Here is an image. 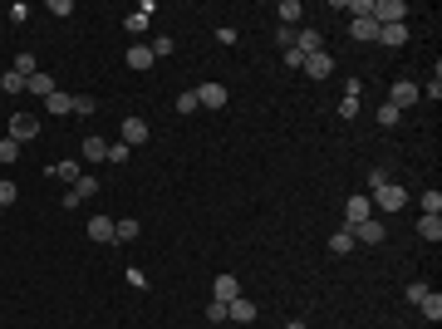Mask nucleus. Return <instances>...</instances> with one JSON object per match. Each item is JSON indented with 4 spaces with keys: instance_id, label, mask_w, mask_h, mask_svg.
<instances>
[{
    "instance_id": "1",
    "label": "nucleus",
    "mask_w": 442,
    "mask_h": 329,
    "mask_svg": "<svg viewBox=\"0 0 442 329\" xmlns=\"http://www.w3.org/2000/svg\"><path fill=\"white\" fill-rule=\"evenodd\" d=\"M369 202H373V211H398V206L408 202V192H403L398 182H383V187L369 192Z\"/></svg>"
},
{
    "instance_id": "2",
    "label": "nucleus",
    "mask_w": 442,
    "mask_h": 329,
    "mask_svg": "<svg viewBox=\"0 0 442 329\" xmlns=\"http://www.w3.org/2000/svg\"><path fill=\"white\" fill-rule=\"evenodd\" d=\"M408 0H373V25H403Z\"/></svg>"
},
{
    "instance_id": "3",
    "label": "nucleus",
    "mask_w": 442,
    "mask_h": 329,
    "mask_svg": "<svg viewBox=\"0 0 442 329\" xmlns=\"http://www.w3.org/2000/svg\"><path fill=\"white\" fill-rule=\"evenodd\" d=\"M6 138H15L20 148H25V143H35V138H39V118H35V114H15V118H10V133H6Z\"/></svg>"
},
{
    "instance_id": "4",
    "label": "nucleus",
    "mask_w": 442,
    "mask_h": 329,
    "mask_svg": "<svg viewBox=\"0 0 442 329\" xmlns=\"http://www.w3.org/2000/svg\"><path fill=\"white\" fill-rule=\"evenodd\" d=\"M369 216H373V202L369 197H349L344 202V231H354L359 222H369Z\"/></svg>"
},
{
    "instance_id": "5",
    "label": "nucleus",
    "mask_w": 442,
    "mask_h": 329,
    "mask_svg": "<svg viewBox=\"0 0 442 329\" xmlns=\"http://www.w3.org/2000/svg\"><path fill=\"white\" fill-rule=\"evenodd\" d=\"M349 236H354V246H378V241H383V222H378V216H369V222H359Z\"/></svg>"
},
{
    "instance_id": "6",
    "label": "nucleus",
    "mask_w": 442,
    "mask_h": 329,
    "mask_svg": "<svg viewBox=\"0 0 442 329\" xmlns=\"http://www.w3.org/2000/svg\"><path fill=\"white\" fill-rule=\"evenodd\" d=\"M418 98H423V89H418V84H408V79H398V84L389 89V103L398 108V114H403L408 103H418Z\"/></svg>"
},
{
    "instance_id": "7",
    "label": "nucleus",
    "mask_w": 442,
    "mask_h": 329,
    "mask_svg": "<svg viewBox=\"0 0 442 329\" xmlns=\"http://www.w3.org/2000/svg\"><path fill=\"white\" fill-rule=\"evenodd\" d=\"M118 138H123L128 148H138V143H148V138H152V128H148L143 118H123V123H118Z\"/></svg>"
},
{
    "instance_id": "8",
    "label": "nucleus",
    "mask_w": 442,
    "mask_h": 329,
    "mask_svg": "<svg viewBox=\"0 0 442 329\" xmlns=\"http://www.w3.org/2000/svg\"><path fill=\"white\" fill-rule=\"evenodd\" d=\"M310 79H329V74H335V60H329V54L319 49V54H305V64H300Z\"/></svg>"
},
{
    "instance_id": "9",
    "label": "nucleus",
    "mask_w": 442,
    "mask_h": 329,
    "mask_svg": "<svg viewBox=\"0 0 442 329\" xmlns=\"http://www.w3.org/2000/svg\"><path fill=\"white\" fill-rule=\"evenodd\" d=\"M227 319H231V324H251V319H256V300H246V295L227 300Z\"/></svg>"
},
{
    "instance_id": "10",
    "label": "nucleus",
    "mask_w": 442,
    "mask_h": 329,
    "mask_svg": "<svg viewBox=\"0 0 442 329\" xmlns=\"http://www.w3.org/2000/svg\"><path fill=\"white\" fill-rule=\"evenodd\" d=\"M227 98H231L227 84H202V89H197V103H202V108H227Z\"/></svg>"
},
{
    "instance_id": "11",
    "label": "nucleus",
    "mask_w": 442,
    "mask_h": 329,
    "mask_svg": "<svg viewBox=\"0 0 442 329\" xmlns=\"http://www.w3.org/2000/svg\"><path fill=\"white\" fill-rule=\"evenodd\" d=\"M359 94H364L359 79H349V84H344V98H339V118H359V103H364Z\"/></svg>"
},
{
    "instance_id": "12",
    "label": "nucleus",
    "mask_w": 442,
    "mask_h": 329,
    "mask_svg": "<svg viewBox=\"0 0 442 329\" xmlns=\"http://www.w3.org/2000/svg\"><path fill=\"white\" fill-rule=\"evenodd\" d=\"M236 295H241L236 276H216V281H211V300H221V305H227V300H236Z\"/></svg>"
},
{
    "instance_id": "13",
    "label": "nucleus",
    "mask_w": 442,
    "mask_h": 329,
    "mask_svg": "<svg viewBox=\"0 0 442 329\" xmlns=\"http://www.w3.org/2000/svg\"><path fill=\"white\" fill-rule=\"evenodd\" d=\"M418 236L437 246V241H442V216H432V211H423V216H418Z\"/></svg>"
},
{
    "instance_id": "14",
    "label": "nucleus",
    "mask_w": 442,
    "mask_h": 329,
    "mask_svg": "<svg viewBox=\"0 0 442 329\" xmlns=\"http://www.w3.org/2000/svg\"><path fill=\"white\" fill-rule=\"evenodd\" d=\"M378 44L403 49V44H408V25H378Z\"/></svg>"
},
{
    "instance_id": "15",
    "label": "nucleus",
    "mask_w": 442,
    "mask_h": 329,
    "mask_svg": "<svg viewBox=\"0 0 442 329\" xmlns=\"http://www.w3.org/2000/svg\"><path fill=\"white\" fill-rule=\"evenodd\" d=\"M128 69H152V49H148L143 39L128 44Z\"/></svg>"
},
{
    "instance_id": "16",
    "label": "nucleus",
    "mask_w": 442,
    "mask_h": 329,
    "mask_svg": "<svg viewBox=\"0 0 442 329\" xmlns=\"http://www.w3.org/2000/svg\"><path fill=\"white\" fill-rule=\"evenodd\" d=\"M89 241H114V216H89Z\"/></svg>"
},
{
    "instance_id": "17",
    "label": "nucleus",
    "mask_w": 442,
    "mask_h": 329,
    "mask_svg": "<svg viewBox=\"0 0 442 329\" xmlns=\"http://www.w3.org/2000/svg\"><path fill=\"white\" fill-rule=\"evenodd\" d=\"M25 94H39V98H49V94H54V79H49L44 69H35V74L25 79Z\"/></svg>"
},
{
    "instance_id": "18",
    "label": "nucleus",
    "mask_w": 442,
    "mask_h": 329,
    "mask_svg": "<svg viewBox=\"0 0 442 329\" xmlns=\"http://www.w3.org/2000/svg\"><path fill=\"white\" fill-rule=\"evenodd\" d=\"M44 108H49L54 118H64V114H74V98H69V94H60V89H54V94L44 98Z\"/></svg>"
},
{
    "instance_id": "19",
    "label": "nucleus",
    "mask_w": 442,
    "mask_h": 329,
    "mask_svg": "<svg viewBox=\"0 0 442 329\" xmlns=\"http://www.w3.org/2000/svg\"><path fill=\"white\" fill-rule=\"evenodd\" d=\"M295 49H300V54H319V49H324L319 30H300V35H295Z\"/></svg>"
},
{
    "instance_id": "20",
    "label": "nucleus",
    "mask_w": 442,
    "mask_h": 329,
    "mask_svg": "<svg viewBox=\"0 0 442 329\" xmlns=\"http://www.w3.org/2000/svg\"><path fill=\"white\" fill-rule=\"evenodd\" d=\"M138 222H133V216H118V222H114V241H138Z\"/></svg>"
},
{
    "instance_id": "21",
    "label": "nucleus",
    "mask_w": 442,
    "mask_h": 329,
    "mask_svg": "<svg viewBox=\"0 0 442 329\" xmlns=\"http://www.w3.org/2000/svg\"><path fill=\"white\" fill-rule=\"evenodd\" d=\"M49 177H60V182H69V187H74L84 172H79V162H54V168H49Z\"/></svg>"
},
{
    "instance_id": "22",
    "label": "nucleus",
    "mask_w": 442,
    "mask_h": 329,
    "mask_svg": "<svg viewBox=\"0 0 442 329\" xmlns=\"http://www.w3.org/2000/svg\"><path fill=\"white\" fill-rule=\"evenodd\" d=\"M418 310H423V314H427V319L437 324V319H442V295H437V290H427V295L418 300Z\"/></svg>"
},
{
    "instance_id": "23",
    "label": "nucleus",
    "mask_w": 442,
    "mask_h": 329,
    "mask_svg": "<svg viewBox=\"0 0 442 329\" xmlns=\"http://www.w3.org/2000/svg\"><path fill=\"white\" fill-rule=\"evenodd\" d=\"M275 15H281V25L290 30V25H295V20L305 15V10H300V0H281V6H275Z\"/></svg>"
},
{
    "instance_id": "24",
    "label": "nucleus",
    "mask_w": 442,
    "mask_h": 329,
    "mask_svg": "<svg viewBox=\"0 0 442 329\" xmlns=\"http://www.w3.org/2000/svg\"><path fill=\"white\" fill-rule=\"evenodd\" d=\"M128 157H133V148H128V143L118 138V143H108V157H103V162H114V168H123Z\"/></svg>"
},
{
    "instance_id": "25",
    "label": "nucleus",
    "mask_w": 442,
    "mask_h": 329,
    "mask_svg": "<svg viewBox=\"0 0 442 329\" xmlns=\"http://www.w3.org/2000/svg\"><path fill=\"white\" fill-rule=\"evenodd\" d=\"M354 251V236L349 231H335V236H329V256H349Z\"/></svg>"
},
{
    "instance_id": "26",
    "label": "nucleus",
    "mask_w": 442,
    "mask_h": 329,
    "mask_svg": "<svg viewBox=\"0 0 442 329\" xmlns=\"http://www.w3.org/2000/svg\"><path fill=\"white\" fill-rule=\"evenodd\" d=\"M349 35H354V39H378V25H373V15H369V20H354V25H349Z\"/></svg>"
},
{
    "instance_id": "27",
    "label": "nucleus",
    "mask_w": 442,
    "mask_h": 329,
    "mask_svg": "<svg viewBox=\"0 0 442 329\" xmlns=\"http://www.w3.org/2000/svg\"><path fill=\"white\" fill-rule=\"evenodd\" d=\"M84 157H89V162H103V157H108V143H103V138H84Z\"/></svg>"
},
{
    "instance_id": "28",
    "label": "nucleus",
    "mask_w": 442,
    "mask_h": 329,
    "mask_svg": "<svg viewBox=\"0 0 442 329\" xmlns=\"http://www.w3.org/2000/svg\"><path fill=\"white\" fill-rule=\"evenodd\" d=\"M15 157H20V143L15 138H0V168H10Z\"/></svg>"
},
{
    "instance_id": "29",
    "label": "nucleus",
    "mask_w": 442,
    "mask_h": 329,
    "mask_svg": "<svg viewBox=\"0 0 442 329\" xmlns=\"http://www.w3.org/2000/svg\"><path fill=\"white\" fill-rule=\"evenodd\" d=\"M94 108H98V98H94V94H74V114H79V118H89Z\"/></svg>"
},
{
    "instance_id": "30",
    "label": "nucleus",
    "mask_w": 442,
    "mask_h": 329,
    "mask_svg": "<svg viewBox=\"0 0 442 329\" xmlns=\"http://www.w3.org/2000/svg\"><path fill=\"white\" fill-rule=\"evenodd\" d=\"M0 89H6V94H25V79L15 69H6V74H0Z\"/></svg>"
},
{
    "instance_id": "31",
    "label": "nucleus",
    "mask_w": 442,
    "mask_h": 329,
    "mask_svg": "<svg viewBox=\"0 0 442 329\" xmlns=\"http://www.w3.org/2000/svg\"><path fill=\"white\" fill-rule=\"evenodd\" d=\"M15 197H20V187L10 177H0V206H15Z\"/></svg>"
},
{
    "instance_id": "32",
    "label": "nucleus",
    "mask_w": 442,
    "mask_h": 329,
    "mask_svg": "<svg viewBox=\"0 0 442 329\" xmlns=\"http://www.w3.org/2000/svg\"><path fill=\"white\" fill-rule=\"evenodd\" d=\"M123 25H128V35H143V30H148V10H133Z\"/></svg>"
},
{
    "instance_id": "33",
    "label": "nucleus",
    "mask_w": 442,
    "mask_h": 329,
    "mask_svg": "<svg viewBox=\"0 0 442 329\" xmlns=\"http://www.w3.org/2000/svg\"><path fill=\"white\" fill-rule=\"evenodd\" d=\"M148 49H152V60H162V54H173V35H157Z\"/></svg>"
},
{
    "instance_id": "34",
    "label": "nucleus",
    "mask_w": 442,
    "mask_h": 329,
    "mask_svg": "<svg viewBox=\"0 0 442 329\" xmlns=\"http://www.w3.org/2000/svg\"><path fill=\"white\" fill-rule=\"evenodd\" d=\"M177 114H197V89H187V94H177Z\"/></svg>"
},
{
    "instance_id": "35",
    "label": "nucleus",
    "mask_w": 442,
    "mask_h": 329,
    "mask_svg": "<svg viewBox=\"0 0 442 329\" xmlns=\"http://www.w3.org/2000/svg\"><path fill=\"white\" fill-rule=\"evenodd\" d=\"M398 118H403V114H398V108H394V103H383V108H378V123H383V128H394Z\"/></svg>"
},
{
    "instance_id": "36",
    "label": "nucleus",
    "mask_w": 442,
    "mask_h": 329,
    "mask_svg": "<svg viewBox=\"0 0 442 329\" xmlns=\"http://www.w3.org/2000/svg\"><path fill=\"white\" fill-rule=\"evenodd\" d=\"M349 15H354V20H369V15H373V0H354Z\"/></svg>"
},
{
    "instance_id": "37",
    "label": "nucleus",
    "mask_w": 442,
    "mask_h": 329,
    "mask_svg": "<svg viewBox=\"0 0 442 329\" xmlns=\"http://www.w3.org/2000/svg\"><path fill=\"white\" fill-rule=\"evenodd\" d=\"M206 319H211V324H227V305L211 300V305H206Z\"/></svg>"
},
{
    "instance_id": "38",
    "label": "nucleus",
    "mask_w": 442,
    "mask_h": 329,
    "mask_svg": "<svg viewBox=\"0 0 442 329\" xmlns=\"http://www.w3.org/2000/svg\"><path fill=\"white\" fill-rule=\"evenodd\" d=\"M423 211L437 216V211H442V192H423Z\"/></svg>"
},
{
    "instance_id": "39",
    "label": "nucleus",
    "mask_w": 442,
    "mask_h": 329,
    "mask_svg": "<svg viewBox=\"0 0 442 329\" xmlns=\"http://www.w3.org/2000/svg\"><path fill=\"white\" fill-rule=\"evenodd\" d=\"M281 60H285V64H290V69H300V64H305V54H300V49H295V44H290V49H281Z\"/></svg>"
},
{
    "instance_id": "40",
    "label": "nucleus",
    "mask_w": 442,
    "mask_h": 329,
    "mask_svg": "<svg viewBox=\"0 0 442 329\" xmlns=\"http://www.w3.org/2000/svg\"><path fill=\"white\" fill-rule=\"evenodd\" d=\"M403 295H408V305H418V300H423V295H427V285H423V281H413V285H408V290H403Z\"/></svg>"
},
{
    "instance_id": "41",
    "label": "nucleus",
    "mask_w": 442,
    "mask_h": 329,
    "mask_svg": "<svg viewBox=\"0 0 442 329\" xmlns=\"http://www.w3.org/2000/svg\"><path fill=\"white\" fill-rule=\"evenodd\" d=\"M275 44H281V49H290V44H295V30H285V25H281V30H275Z\"/></svg>"
},
{
    "instance_id": "42",
    "label": "nucleus",
    "mask_w": 442,
    "mask_h": 329,
    "mask_svg": "<svg viewBox=\"0 0 442 329\" xmlns=\"http://www.w3.org/2000/svg\"><path fill=\"white\" fill-rule=\"evenodd\" d=\"M285 329H310V324H305V319H290V324H285Z\"/></svg>"
},
{
    "instance_id": "43",
    "label": "nucleus",
    "mask_w": 442,
    "mask_h": 329,
    "mask_svg": "<svg viewBox=\"0 0 442 329\" xmlns=\"http://www.w3.org/2000/svg\"><path fill=\"white\" fill-rule=\"evenodd\" d=\"M0 211H6V206H0Z\"/></svg>"
}]
</instances>
